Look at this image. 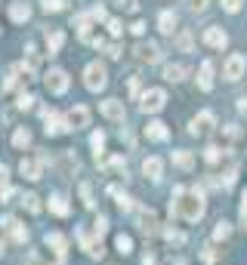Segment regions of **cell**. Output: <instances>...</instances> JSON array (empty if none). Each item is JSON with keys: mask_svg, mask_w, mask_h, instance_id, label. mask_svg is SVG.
<instances>
[{"mask_svg": "<svg viewBox=\"0 0 247 265\" xmlns=\"http://www.w3.org/2000/svg\"><path fill=\"white\" fill-rule=\"evenodd\" d=\"M170 216H180L186 222H198L204 216V191L198 185L192 191L176 188V204H170Z\"/></svg>", "mask_w": 247, "mask_h": 265, "instance_id": "cell-1", "label": "cell"}, {"mask_svg": "<svg viewBox=\"0 0 247 265\" xmlns=\"http://www.w3.org/2000/svg\"><path fill=\"white\" fill-rule=\"evenodd\" d=\"M84 83H86V90H105V83H108V71H105V65L102 62H90L84 68Z\"/></svg>", "mask_w": 247, "mask_h": 265, "instance_id": "cell-2", "label": "cell"}, {"mask_svg": "<svg viewBox=\"0 0 247 265\" xmlns=\"http://www.w3.org/2000/svg\"><path fill=\"white\" fill-rule=\"evenodd\" d=\"M167 105V93L161 90V86H152V90L142 96V102H139V108H142L146 114H158Z\"/></svg>", "mask_w": 247, "mask_h": 265, "instance_id": "cell-3", "label": "cell"}, {"mask_svg": "<svg viewBox=\"0 0 247 265\" xmlns=\"http://www.w3.org/2000/svg\"><path fill=\"white\" fill-rule=\"evenodd\" d=\"M44 83H46V90H50V93L62 96V93L68 90V74L62 71V68H50V71L44 74Z\"/></svg>", "mask_w": 247, "mask_h": 265, "instance_id": "cell-4", "label": "cell"}, {"mask_svg": "<svg viewBox=\"0 0 247 265\" xmlns=\"http://www.w3.org/2000/svg\"><path fill=\"white\" fill-rule=\"evenodd\" d=\"M136 59L142 62V65H154V62H161V46H158L154 40H142V43H136Z\"/></svg>", "mask_w": 247, "mask_h": 265, "instance_id": "cell-5", "label": "cell"}, {"mask_svg": "<svg viewBox=\"0 0 247 265\" xmlns=\"http://www.w3.org/2000/svg\"><path fill=\"white\" fill-rule=\"evenodd\" d=\"M65 123H68V130H84V127H90V108H86V105H74V108L65 114Z\"/></svg>", "mask_w": 247, "mask_h": 265, "instance_id": "cell-6", "label": "cell"}, {"mask_svg": "<svg viewBox=\"0 0 247 265\" xmlns=\"http://www.w3.org/2000/svg\"><path fill=\"white\" fill-rule=\"evenodd\" d=\"M244 68H247V59L241 56V52H232V56L226 59V68H222V74H226V80H241Z\"/></svg>", "mask_w": 247, "mask_h": 265, "instance_id": "cell-7", "label": "cell"}, {"mask_svg": "<svg viewBox=\"0 0 247 265\" xmlns=\"http://www.w3.org/2000/svg\"><path fill=\"white\" fill-rule=\"evenodd\" d=\"M99 111L108 117V120H114V123H124V120H127V108H124L120 99H105V102L99 105Z\"/></svg>", "mask_w": 247, "mask_h": 265, "instance_id": "cell-8", "label": "cell"}, {"mask_svg": "<svg viewBox=\"0 0 247 265\" xmlns=\"http://www.w3.org/2000/svg\"><path fill=\"white\" fill-rule=\"evenodd\" d=\"M136 228L142 235H154L158 232V219H154V213L148 207H136Z\"/></svg>", "mask_w": 247, "mask_h": 265, "instance_id": "cell-9", "label": "cell"}, {"mask_svg": "<svg viewBox=\"0 0 247 265\" xmlns=\"http://www.w3.org/2000/svg\"><path fill=\"white\" fill-rule=\"evenodd\" d=\"M19 173L25 176V179L38 182L40 176H44V161H40V157H22V164H19Z\"/></svg>", "mask_w": 247, "mask_h": 265, "instance_id": "cell-10", "label": "cell"}, {"mask_svg": "<svg viewBox=\"0 0 247 265\" xmlns=\"http://www.w3.org/2000/svg\"><path fill=\"white\" fill-rule=\"evenodd\" d=\"M214 120H216V117L210 114V111H201V114H198L195 120H192V127H188V133H192V136H207L210 130H214Z\"/></svg>", "mask_w": 247, "mask_h": 265, "instance_id": "cell-11", "label": "cell"}, {"mask_svg": "<svg viewBox=\"0 0 247 265\" xmlns=\"http://www.w3.org/2000/svg\"><path fill=\"white\" fill-rule=\"evenodd\" d=\"M204 43H207V46H214V49H222V46L228 43V34H226L220 25H210V28L204 31Z\"/></svg>", "mask_w": 247, "mask_h": 265, "instance_id": "cell-12", "label": "cell"}, {"mask_svg": "<svg viewBox=\"0 0 247 265\" xmlns=\"http://www.w3.org/2000/svg\"><path fill=\"white\" fill-rule=\"evenodd\" d=\"M4 228H6V235H10L16 244H25V241H28V228H22V225H19V219L6 216V219H4Z\"/></svg>", "mask_w": 247, "mask_h": 265, "instance_id": "cell-13", "label": "cell"}, {"mask_svg": "<svg viewBox=\"0 0 247 265\" xmlns=\"http://www.w3.org/2000/svg\"><path fill=\"white\" fill-rule=\"evenodd\" d=\"M44 120H46V127H44V130H46V136H59L62 130H68V123H65L56 111H44Z\"/></svg>", "mask_w": 247, "mask_h": 265, "instance_id": "cell-14", "label": "cell"}, {"mask_svg": "<svg viewBox=\"0 0 247 265\" xmlns=\"http://www.w3.org/2000/svg\"><path fill=\"white\" fill-rule=\"evenodd\" d=\"M10 19L12 22H28L31 19V6L25 3V0H16V3H10Z\"/></svg>", "mask_w": 247, "mask_h": 265, "instance_id": "cell-15", "label": "cell"}, {"mask_svg": "<svg viewBox=\"0 0 247 265\" xmlns=\"http://www.w3.org/2000/svg\"><path fill=\"white\" fill-rule=\"evenodd\" d=\"M146 136L152 139V142H164V139L170 136V133H167V123H161V120H152L148 127H146Z\"/></svg>", "mask_w": 247, "mask_h": 265, "instance_id": "cell-16", "label": "cell"}, {"mask_svg": "<svg viewBox=\"0 0 247 265\" xmlns=\"http://www.w3.org/2000/svg\"><path fill=\"white\" fill-rule=\"evenodd\" d=\"M142 173L148 176V179H161V173H164L161 157H146V161H142Z\"/></svg>", "mask_w": 247, "mask_h": 265, "instance_id": "cell-17", "label": "cell"}, {"mask_svg": "<svg viewBox=\"0 0 247 265\" xmlns=\"http://www.w3.org/2000/svg\"><path fill=\"white\" fill-rule=\"evenodd\" d=\"M186 77H188V68L186 65H167L164 68V80H170V83H180Z\"/></svg>", "mask_w": 247, "mask_h": 265, "instance_id": "cell-18", "label": "cell"}, {"mask_svg": "<svg viewBox=\"0 0 247 265\" xmlns=\"http://www.w3.org/2000/svg\"><path fill=\"white\" fill-rule=\"evenodd\" d=\"M198 86L207 93V90H214V62H204L201 65V77H198Z\"/></svg>", "mask_w": 247, "mask_h": 265, "instance_id": "cell-19", "label": "cell"}, {"mask_svg": "<svg viewBox=\"0 0 247 265\" xmlns=\"http://www.w3.org/2000/svg\"><path fill=\"white\" fill-rule=\"evenodd\" d=\"M46 247H52V253L59 256V262L65 259V238H62L59 232H50V235H46Z\"/></svg>", "mask_w": 247, "mask_h": 265, "instance_id": "cell-20", "label": "cell"}, {"mask_svg": "<svg viewBox=\"0 0 247 265\" xmlns=\"http://www.w3.org/2000/svg\"><path fill=\"white\" fill-rule=\"evenodd\" d=\"M62 43H65V31H50L46 34V52H50V56H52V52H59Z\"/></svg>", "mask_w": 247, "mask_h": 265, "instance_id": "cell-21", "label": "cell"}, {"mask_svg": "<svg viewBox=\"0 0 247 265\" xmlns=\"http://www.w3.org/2000/svg\"><path fill=\"white\" fill-rule=\"evenodd\" d=\"M158 25H161V34H173V31H176V12L164 9L161 19H158Z\"/></svg>", "mask_w": 247, "mask_h": 265, "instance_id": "cell-22", "label": "cell"}, {"mask_svg": "<svg viewBox=\"0 0 247 265\" xmlns=\"http://www.w3.org/2000/svg\"><path fill=\"white\" fill-rule=\"evenodd\" d=\"M114 247H118L120 256H130L133 253V238L130 235H114Z\"/></svg>", "mask_w": 247, "mask_h": 265, "instance_id": "cell-23", "label": "cell"}, {"mask_svg": "<svg viewBox=\"0 0 247 265\" xmlns=\"http://www.w3.org/2000/svg\"><path fill=\"white\" fill-rule=\"evenodd\" d=\"M50 210L56 216H68V204H65V194H52L50 198Z\"/></svg>", "mask_w": 247, "mask_h": 265, "instance_id": "cell-24", "label": "cell"}, {"mask_svg": "<svg viewBox=\"0 0 247 265\" xmlns=\"http://www.w3.org/2000/svg\"><path fill=\"white\" fill-rule=\"evenodd\" d=\"M74 25H78L80 40H86V37H90V12H80L78 19H74Z\"/></svg>", "mask_w": 247, "mask_h": 265, "instance_id": "cell-25", "label": "cell"}, {"mask_svg": "<svg viewBox=\"0 0 247 265\" xmlns=\"http://www.w3.org/2000/svg\"><path fill=\"white\" fill-rule=\"evenodd\" d=\"M12 145H16V148H28V145H31V133H28L25 127H19V130L12 133Z\"/></svg>", "mask_w": 247, "mask_h": 265, "instance_id": "cell-26", "label": "cell"}, {"mask_svg": "<svg viewBox=\"0 0 247 265\" xmlns=\"http://www.w3.org/2000/svg\"><path fill=\"white\" fill-rule=\"evenodd\" d=\"M173 164L182 167V170H188L192 164H195V157H192V151H173Z\"/></svg>", "mask_w": 247, "mask_h": 265, "instance_id": "cell-27", "label": "cell"}, {"mask_svg": "<svg viewBox=\"0 0 247 265\" xmlns=\"http://www.w3.org/2000/svg\"><path fill=\"white\" fill-rule=\"evenodd\" d=\"M204 161H207V164H220V161H222V148H220V145H210V148L204 151Z\"/></svg>", "mask_w": 247, "mask_h": 265, "instance_id": "cell-28", "label": "cell"}, {"mask_svg": "<svg viewBox=\"0 0 247 265\" xmlns=\"http://www.w3.org/2000/svg\"><path fill=\"white\" fill-rule=\"evenodd\" d=\"M22 204L28 207V213H40V198H38V194H25Z\"/></svg>", "mask_w": 247, "mask_h": 265, "instance_id": "cell-29", "label": "cell"}, {"mask_svg": "<svg viewBox=\"0 0 247 265\" xmlns=\"http://www.w3.org/2000/svg\"><path fill=\"white\" fill-rule=\"evenodd\" d=\"M164 238H167L170 244H176V247L186 244V235H182V232H173V228H164Z\"/></svg>", "mask_w": 247, "mask_h": 265, "instance_id": "cell-30", "label": "cell"}, {"mask_svg": "<svg viewBox=\"0 0 247 265\" xmlns=\"http://www.w3.org/2000/svg\"><path fill=\"white\" fill-rule=\"evenodd\" d=\"M90 145H93V151H96V161H99V154H102V148H105V133H93Z\"/></svg>", "mask_w": 247, "mask_h": 265, "instance_id": "cell-31", "label": "cell"}, {"mask_svg": "<svg viewBox=\"0 0 247 265\" xmlns=\"http://www.w3.org/2000/svg\"><path fill=\"white\" fill-rule=\"evenodd\" d=\"M228 235H232V228H228V222H216V228H214V238H216V241H226Z\"/></svg>", "mask_w": 247, "mask_h": 265, "instance_id": "cell-32", "label": "cell"}, {"mask_svg": "<svg viewBox=\"0 0 247 265\" xmlns=\"http://www.w3.org/2000/svg\"><path fill=\"white\" fill-rule=\"evenodd\" d=\"M80 198H84V207H93L96 201H93V188H90V182H84L80 185Z\"/></svg>", "mask_w": 247, "mask_h": 265, "instance_id": "cell-33", "label": "cell"}, {"mask_svg": "<svg viewBox=\"0 0 247 265\" xmlns=\"http://www.w3.org/2000/svg\"><path fill=\"white\" fill-rule=\"evenodd\" d=\"M201 259H204L207 265H214V262H216L220 256H216V250H214V247H210V244H207V247H204V250H201Z\"/></svg>", "mask_w": 247, "mask_h": 265, "instance_id": "cell-34", "label": "cell"}, {"mask_svg": "<svg viewBox=\"0 0 247 265\" xmlns=\"http://www.w3.org/2000/svg\"><path fill=\"white\" fill-rule=\"evenodd\" d=\"M93 228H96V235L102 238L105 232H108V219H105V216H96V222H93Z\"/></svg>", "mask_w": 247, "mask_h": 265, "instance_id": "cell-35", "label": "cell"}, {"mask_svg": "<svg viewBox=\"0 0 247 265\" xmlns=\"http://www.w3.org/2000/svg\"><path fill=\"white\" fill-rule=\"evenodd\" d=\"M40 3H44V9H46V12H59V9L65 6L62 0H40Z\"/></svg>", "mask_w": 247, "mask_h": 265, "instance_id": "cell-36", "label": "cell"}, {"mask_svg": "<svg viewBox=\"0 0 247 265\" xmlns=\"http://www.w3.org/2000/svg\"><path fill=\"white\" fill-rule=\"evenodd\" d=\"M108 170H114V173H127V164H124V157H112V161H108Z\"/></svg>", "mask_w": 247, "mask_h": 265, "instance_id": "cell-37", "label": "cell"}, {"mask_svg": "<svg viewBox=\"0 0 247 265\" xmlns=\"http://www.w3.org/2000/svg\"><path fill=\"white\" fill-rule=\"evenodd\" d=\"M241 3H244V0H222V9H226V12H238Z\"/></svg>", "mask_w": 247, "mask_h": 265, "instance_id": "cell-38", "label": "cell"}, {"mask_svg": "<svg viewBox=\"0 0 247 265\" xmlns=\"http://www.w3.org/2000/svg\"><path fill=\"white\" fill-rule=\"evenodd\" d=\"M176 43H180V49H182V52H188V49H192V34H186V31H182Z\"/></svg>", "mask_w": 247, "mask_h": 265, "instance_id": "cell-39", "label": "cell"}, {"mask_svg": "<svg viewBox=\"0 0 247 265\" xmlns=\"http://www.w3.org/2000/svg\"><path fill=\"white\" fill-rule=\"evenodd\" d=\"M188 9L192 12H204L207 9V0H188Z\"/></svg>", "mask_w": 247, "mask_h": 265, "instance_id": "cell-40", "label": "cell"}, {"mask_svg": "<svg viewBox=\"0 0 247 265\" xmlns=\"http://www.w3.org/2000/svg\"><path fill=\"white\" fill-rule=\"evenodd\" d=\"M118 3H120V9H127V12H136L139 0H118Z\"/></svg>", "mask_w": 247, "mask_h": 265, "instance_id": "cell-41", "label": "cell"}, {"mask_svg": "<svg viewBox=\"0 0 247 265\" xmlns=\"http://www.w3.org/2000/svg\"><path fill=\"white\" fill-rule=\"evenodd\" d=\"M226 136H228V139H238V136H241L238 123H226Z\"/></svg>", "mask_w": 247, "mask_h": 265, "instance_id": "cell-42", "label": "cell"}, {"mask_svg": "<svg viewBox=\"0 0 247 265\" xmlns=\"http://www.w3.org/2000/svg\"><path fill=\"white\" fill-rule=\"evenodd\" d=\"M16 105L25 111V108H31V105H34V96H19V102H16Z\"/></svg>", "mask_w": 247, "mask_h": 265, "instance_id": "cell-43", "label": "cell"}, {"mask_svg": "<svg viewBox=\"0 0 247 265\" xmlns=\"http://www.w3.org/2000/svg\"><path fill=\"white\" fill-rule=\"evenodd\" d=\"M90 19H105V6H102V3L90 9Z\"/></svg>", "mask_w": 247, "mask_h": 265, "instance_id": "cell-44", "label": "cell"}, {"mask_svg": "<svg viewBox=\"0 0 247 265\" xmlns=\"http://www.w3.org/2000/svg\"><path fill=\"white\" fill-rule=\"evenodd\" d=\"M108 31L114 34V37H120V31H124V28H120V22H118V19H112V22H108Z\"/></svg>", "mask_w": 247, "mask_h": 265, "instance_id": "cell-45", "label": "cell"}, {"mask_svg": "<svg viewBox=\"0 0 247 265\" xmlns=\"http://www.w3.org/2000/svg\"><path fill=\"white\" fill-rule=\"evenodd\" d=\"M241 219H247V188L241 191Z\"/></svg>", "mask_w": 247, "mask_h": 265, "instance_id": "cell-46", "label": "cell"}, {"mask_svg": "<svg viewBox=\"0 0 247 265\" xmlns=\"http://www.w3.org/2000/svg\"><path fill=\"white\" fill-rule=\"evenodd\" d=\"M130 96H139V77H130Z\"/></svg>", "mask_w": 247, "mask_h": 265, "instance_id": "cell-47", "label": "cell"}, {"mask_svg": "<svg viewBox=\"0 0 247 265\" xmlns=\"http://www.w3.org/2000/svg\"><path fill=\"white\" fill-rule=\"evenodd\" d=\"M6 179H10V170L0 164V185H6Z\"/></svg>", "mask_w": 247, "mask_h": 265, "instance_id": "cell-48", "label": "cell"}, {"mask_svg": "<svg viewBox=\"0 0 247 265\" xmlns=\"http://www.w3.org/2000/svg\"><path fill=\"white\" fill-rule=\"evenodd\" d=\"M108 56H112V59H120V46H118V43L108 46Z\"/></svg>", "mask_w": 247, "mask_h": 265, "instance_id": "cell-49", "label": "cell"}, {"mask_svg": "<svg viewBox=\"0 0 247 265\" xmlns=\"http://www.w3.org/2000/svg\"><path fill=\"white\" fill-rule=\"evenodd\" d=\"M130 31H133V34H142V31H146V25H142V22H133V28H130Z\"/></svg>", "mask_w": 247, "mask_h": 265, "instance_id": "cell-50", "label": "cell"}, {"mask_svg": "<svg viewBox=\"0 0 247 265\" xmlns=\"http://www.w3.org/2000/svg\"><path fill=\"white\" fill-rule=\"evenodd\" d=\"M238 111H244V114H247V96H244V99H238Z\"/></svg>", "mask_w": 247, "mask_h": 265, "instance_id": "cell-51", "label": "cell"}, {"mask_svg": "<svg viewBox=\"0 0 247 265\" xmlns=\"http://www.w3.org/2000/svg\"><path fill=\"white\" fill-rule=\"evenodd\" d=\"M4 247H6V244H4V238H0V253H4Z\"/></svg>", "mask_w": 247, "mask_h": 265, "instance_id": "cell-52", "label": "cell"}]
</instances>
